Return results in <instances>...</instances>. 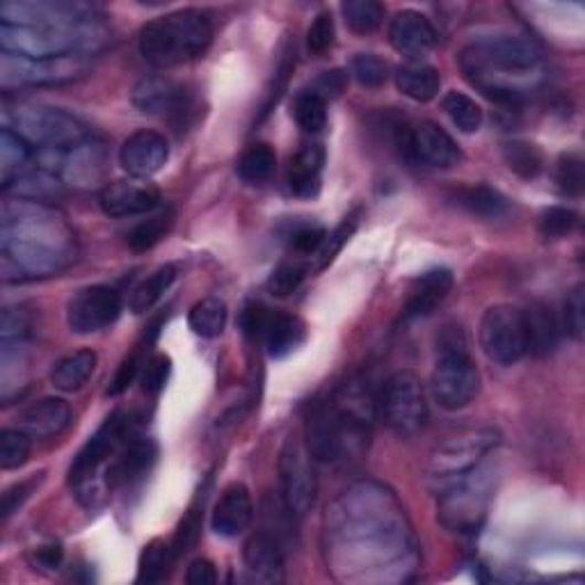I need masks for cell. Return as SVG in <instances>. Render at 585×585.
<instances>
[{"instance_id": "cell-1", "label": "cell", "mask_w": 585, "mask_h": 585, "mask_svg": "<svg viewBox=\"0 0 585 585\" xmlns=\"http://www.w3.org/2000/svg\"><path fill=\"white\" fill-rule=\"evenodd\" d=\"M0 252L6 268L23 277H49L74 258V234L53 209L42 202H6L0 222Z\"/></svg>"}, {"instance_id": "cell-2", "label": "cell", "mask_w": 585, "mask_h": 585, "mask_svg": "<svg viewBox=\"0 0 585 585\" xmlns=\"http://www.w3.org/2000/svg\"><path fill=\"white\" fill-rule=\"evenodd\" d=\"M544 53L531 38L501 35L485 38L462 49L460 67L465 76L497 106H522L526 94L514 92L506 85V76L522 81L542 67Z\"/></svg>"}, {"instance_id": "cell-3", "label": "cell", "mask_w": 585, "mask_h": 585, "mask_svg": "<svg viewBox=\"0 0 585 585\" xmlns=\"http://www.w3.org/2000/svg\"><path fill=\"white\" fill-rule=\"evenodd\" d=\"M213 42V23L202 10H179L140 30V55L158 70L202 57Z\"/></svg>"}, {"instance_id": "cell-4", "label": "cell", "mask_w": 585, "mask_h": 585, "mask_svg": "<svg viewBox=\"0 0 585 585\" xmlns=\"http://www.w3.org/2000/svg\"><path fill=\"white\" fill-rule=\"evenodd\" d=\"M430 392L439 407L458 412L471 405L480 392V373L471 360L469 341L458 322H448L437 334V362Z\"/></svg>"}, {"instance_id": "cell-5", "label": "cell", "mask_w": 585, "mask_h": 585, "mask_svg": "<svg viewBox=\"0 0 585 585\" xmlns=\"http://www.w3.org/2000/svg\"><path fill=\"white\" fill-rule=\"evenodd\" d=\"M106 32L96 21L81 25H3L0 49L28 60H55L92 53L104 44Z\"/></svg>"}, {"instance_id": "cell-6", "label": "cell", "mask_w": 585, "mask_h": 585, "mask_svg": "<svg viewBox=\"0 0 585 585\" xmlns=\"http://www.w3.org/2000/svg\"><path fill=\"white\" fill-rule=\"evenodd\" d=\"M14 128L35 151H67L92 138L89 128L74 115L46 106H17Z\"/></svg>"}, {"instance_id": "cell-7", "label": "cell", "mask_w": 585, "mask_h": 585, "mask_svg": "<svg viewBox=\"0 0 585 585\" xmlns=\"http://www.w3.org/2000/svg\"><path fill=\"white\" fill-rule=\"evenodd\" d=\"M501 444V435L494 428H465L444 437L430 453L428 474L433 478L465 476L485 460Z\"/></svg>"}, {"instance_id": "cell-8", "label": "cell", "mask_w": 585, "mask_h": 585, "mask_svg": "<svg viewBox=\"0 0 585 585\" xmlns=\"http://www.w3.org/2000/svg\"><path fill=\"white\" fill-rule=\"evenodd\" d=\"M386 426L398 437L410 439L424 430L428 421V403L424 384L412 371H398L386 380L380 398Z\"/></svg>"}, {"instance_id": "cell-9", "label": "cell", "mask_w": 585, "mask_h": 585, "mask_svg": "<svg viewBox=\"0 0 585 585\" xmlns=\"http://www.w3.org/2000/svg\"><path fill=\"white\" fill-rule=\"evenodd\" d=\"M492 492L494 485L490 474L469 471L458 476V482L439 501L442 524L453 533H474L490 508Z\"/></svg>"}, {"instance_id": "cell-10", "label": "cell", "mask_w": 585, "mask_h": 585, "mask_svg": "<svg viewBox=\"0 0 585 585\" xmlns=\"http://www.w3.org/2000/svg\"><path fill=\"white\" fill-rule=\"evenodd\" d=\"M480 348L487 360L499 366H512L526 354L524 309L514 305H494L480 318Z\"/></svg>"}, {"instance_id": "cell-11", "label": "cell", "mask_w": 585, "mask_h": 585, "mask_svg": "<svg viewBox=\"0 0 585 585\" xmlns=\"http://www.w3.org/2000/svg\"><path fill=\"white\" fill-rule=\"evenodd\" d=\"M134 435H138L134 414H124V412L110 414L104 421V426L89 437V442L76 455V460L70 467V485L76 487V490L89 487V482L96 478L99 469L106 462H113L121 446Z\"/></svg>"}, {"instance_id": "cell-12", "label": "cell", "mask_w": 585, "mask_h": 585, "mask_svg": "<svg viewBox=\"0 0 585 585\" xmlns=\"http://www.w3.org/2000/svg\"><path fill=\"white\" fill-rule=\"evenodd\" d=\"M241 328L247 337L262 341L273 360H284L307 339V328L298 316L273 311L264 305H247L241 313Z\"/></svg>"}, {"instance_id": "cell-13", "label": "cell", "mask_w": 585, "mask_h": 585, "mask_svg": "<svg viewBox=\"0 0 585 585\" xmlns=\"http://www.w3.org/2000/svg\"><path fill=\"white\" fill-rule=\"evenodd\" d=\"M134 104L142 115L168 119L174 131H183L198 117V102L192 92L162 76L142 78L134 89Z\"/></svg>"}, {"instance_id": "cell-14", "label": "cell", "mask_w": 585, "mask_h": 585, "mask_svg": "<svg viewBox=\"0 0 585 585\" xmlns=\"http://www.w3.org/2000/svg\"><path fill=\"white\" fill-rule=\"evenodd\" d=\"M85 72L87 62L81 55L55 60H28L10 53L0 55V83H3V89L70 83Z\"/></svg>"}, {"instance_id": "cell-15", "label": "cell", "mask_w": 585, "mask_h": 585, "mask_svg": "<svg viewBox=\"0 0 585 585\" xmlns=\"http://www.w3.org/2000/svg\"><path fill=\"white\" fill-rule=\"evenodd\" d=\"M396 145L407 160L437 170H450L462 160L460 147L435 121L396 126Z\"/></svg>"}, {"instance_id": "cell-16", "label": "cell", "mask_w": 585, "mask_h": 585, "mask_svg": "<svg viewBox=\"0 0 585 585\" xmlns=\"http://www.w3.org/2000/svg\"><path fill=\"white\" fill-rule=\"evenodd\" d=\"M313 458L300 439H288L279 455V480H281V499L288 510L296 517L311 512L316 503L318 482L311 467Z\"/></svg>"}, {"instance_id": "cell-17", "label": "cell", "mask_w": 585, "mask_h": 585, "mask_svg": "<svg viewBox=\"0 0 585 585\" xmlns=\"http://www.w3.org/2000/svg\"><path fill=\"white\" fill-rule=\"evenodd\" d=\"M121 292L113 286H87L81 288L67 305V322L74 334H96L108 330L121 316Z\"/></svg>"}, {"instance_id": "cell-18", "label": "cell", "mask_w": 585, "mask_h": 585, "mask_svg": "<svg viewBox=\"0 0 585 585\" xmlns=\"http://www.w3.org/2000/svg\"><path fill=\"white\" fill-rule=\"evenodd\" d=\"M3 25H81L96 21L94 8L60 0H19L0 6Z\"/></svg>"}, {"instance_id": "cell-19", "label": "cell", "mask_w": 585, "mask_h": 585, "mask_svg": "<svg viewBox=\"0 0 585 585\" xmlns=\"http://www.w3.org/2000/svg\"><path fill=\"white\" fill-rule=\"evenodd\" d=\"M307 450L316 462H337L343 458L345 437L332 401H316L307 414Z\"/></svg>"}, {"instance_id": "cell-20", "label": "cell", "mask_w": 585, "mask_h": 585, "mask_svg": "<svg viewBox=\"0 0 585 585\" xmlns=\"http://www.w3.org/2000/svg\"><path fill=\"white\" fill-rule=\"evenodd\" d=\"M170 160V145L166 136L156 131H138L126 138L119 149V166L134 179H149L158 174Z\"/></svg>"}, {"instance_id": "cell-21", "label": "cell", "mask_w": 585, "mask_h": 585, "mask_svg": "<svg viewBox=\"0 0 585 585\" xmlns=\"http://www.w3.org/2000/svg\"><path fill=\"white\" fill-rule=\"evenodd\" d=\"M156 458H158V446L147 437L134 435L108 465L106 485L110 490H117V487H134L142 482L153 469Z\"/></svg>"}, {"instance_id": "cell-22", "label": "cell", "mask_w": 585, "mask_h": 585, "mask_svg": "<svg viewBox=\"0 0 585 585\" xmlns=\"http://www.w3.org/2000/svg\"><path fill=\"white\" fill-rule=\"evenodd\" d=\"M160 192L147 183L117 181L99 192V206L108 217H136L153 213L160 206Z\"/></svg>"}, {"instance_id": "cell-23", "label": "cell", "mask_w": 585, "mask_h": 585, "mask_svg": "<svg viewBox=\"0 0 585 585\" xmlns=\"http://www.w3.org/2000/svg\"><path fill=\"white\" fill-rule=\"evenodd\" d=\"M389 42L403 55L421 57L428 55L437 46L439 38L426 14L416 10H401L394 14L392 23H389Z\"/></svg>"}, {"instance_id": "cell-24", "label": "cell", "mask_w": 585, "mask_h": 585, "mask_svg": "<svg viewBox=\"0 0 585 585\" xmlns=\"http://www.w3.org/2000/svg\"><path fill=\"white\" fill-rule=\"evenodd\" d=\"M254 519V503L243 482H234L222 492L211 514V529L222 538H238Z\"/></svg>"}, {"instance_id": "cell-25", "label": "cell", "mask_w": 585, "mask_h": 585, "mask_svg": "<svg viewBox=\"0 0 585 585\" xmlns=\"http://www.w3.org/2000/svg\"><path fill=\"white\" fill-rule=\"evenodd\" d=\"M19 428L30 437L51 439L72 424V407L64 398H42L19 412Z\"/></svg>"}, {"instance_id": "cell-26", "label": "cell", "mask_w": 585, "mask_h": 585, "mask_svg": "<svg viewBox=\"0 0 585 585\" xmlns=\"http://www.w3.org/2000/svg\"><path fill=\"white\" fill-rule=\"evenodd\" d=\"M243 561L247 576L256 583H281L284 581V554L279 540L270 533H254L243 546Z\"/></svg>"}, {"instance_id": "cell-27", "label": "cell", "mask_w": 585, "mask_h": 585, "mask_svg": "<svg viewBox=\"0 0 585 585\" xmlns=\"http://www.w3.org/2000/svg\"><path fill=\"white\" fill-rule=\"evenodd\" d=\"M322 168H325V149L318 142L305 145L298 149V153L288 162V174L286 183L290 194L302 200H311L320 192L322 181Z\"/></svg>"}, {"instance_id": "cell-28", "label": "cell", "mask_w": 585, "mask_h": 585, "mask_svg": "<svg viewBox=\"0 0 585 585\" xmlns=\"http://www.w3.org/2000/svg\"><path fill=\"white\" fill-rule=\"evenodd\" d=\"M453 290V273L446 268H437L430 273H424L414 279L410 288V298L405 302V318H426L430 316Z\"/></svg>"}, {"instance_id": "cell-29", "label": "cell", "mask_w": 585, "mask_h": 585, "mask_svg": "<svg viewBox=\"0 0 585 585\" xmlns=\"http://www.w3.org/2000/svg\"><path fill=\"white\" fill-rule=\"evenodd\" d=\"M526 322V352L533 357H544L554 352L561 341V322L549 305L535 302L524 311Z\"/></svg>"}, {"instance_id": "cell-30", "label": "cell", "mask_w": 585, "mask_h": 585, "mask_svg": "<svg viewBox=\"0 0 585 585\" xmlns=\"http://www.w3.org/2000/svg\"><path fill=\"white\" fill-rule=\"evenodd\" d=\"M448 200L474 217L497 220L510 211L506 194L490 185H462L448 194Z\"/></svg>"}, {"instance_id": "cell-31", "label": "cell", "mask_w": 585, "mask_h": 585, "mask_svg": "<svg viewBox=\"0 0 585 585\" xmlns=\"http://www.w3.org/2000/svg\"><path fill=\"white\" fill-rule=\"evenodd\" d=\"M396 87L407 99L416 104H428L439 94L442 76L426 62H410L396 72Z\"/></svg>"}, {"instance_id": "cell-32", "label": "cell", "mask_w": 585, "mask_h": 585, "mask_svg": "<svg viewBox=\"0 0 585 585\" xmlns=\"http://www.w3.org/2000/svg\"><path fill=\"white\" fill-rule=\"evenodd\" d=\"M96 369V352L94 350H76L67 357H62L60 362L53 364L51 369V384L57 392L74 394L78 389L87 384Z\"/></svg>"}, {"instance_id": "cell-33", "label": "cell", "mask_w": 585, "mask_h": 585, "mask_svg": "<svg viewBox=\"0 0 585 585\" xmlns=\"http://www.w3.org/2000/svg\"><path fill=\"white\" fill-rule=\"evenodd\" d=\"M35 162V149H32L10 126L0 134V168H3V190L12 183V179H21L28 174V166Z\"/></svg>"}, {"instance_id": "cell-34", "label": "cell", "mask_w": 585, "mask_h": 585, "mask_svg": "<svg viewBox=\"0 0 585 585\" xmlns=\"http://www.w3.org/2000/svg\"><path fill=\"white\" fill-rule=\"evenodd\" d=\"M275 170H277V153L266 142L249 145L241 153L238 166H236L238 177L245 183H249V185H264V183H268L275 177Z\"/></svg>"}, {"instance_id": "cell-35", "label": "cell", "mask_w": 585, "mask_h": 585, "mask_svg": "<svg viewBox=\"0 0 585 585\" xmlns=\"http://www.w3.org/2000/svg\"><path fill=\"white\" fill-rule=\"evenodd\" d=\"M174 279H177V266L172 264L160 266L134 288L131 298H128V309H131L134 313H147L149 309L158 305L162 296H166L170 286L174 284Z\"/></svg>"}, {"instance_id": "cell-36", "label": "cell", "mask_w": 585, "mask_h": 585, "mask_svg": "<svg viewBox=\"0 0 585 585\" xmlns=\"http://www.w3.org/2000/svg\"><path fill=\"white\" fill-rule=\"evenodd\" d=\"M174 211L170 206L166 209H158L156 213H151L147 220H142L140 224H136L131 232L126 236V245L131 247L134 252H149L151 247H156L162 238H166L172 230L174 224Z\"/></svg>"}, {"instance_id": "cell-37", "label": "cell", "mask_w": 585, "mask_h": 585, "mask_svg": "<svg viewBox=\"0 0 585 585\" xmlns=\"http://www.w3.org/2000/svg\"><path fill=\"white\" fill-rule=\"evenodd\" d=\"M177 551L172 544L166 540H153L149 542L142 554H140V565H138V583H160L166 581L174 561H177Z\"/></svg>"}, {"instance_id": "cell-38", "label": "cell", "mask_w": 585, "mask_h": 585, "mask_svg": "<svg viewBox=\"0 0 585 585\" xmlns=\"http://www.w3.org/2000/svg\"><path fill=\"white\" fill-rule=\"evenodd\" d=\"M188 325L202 339L220 337L226 325V305L220 298H204L194 302L188 313Z\"/></svg>"}, {"instance_id": "cell-39", "label": "cell", "mask_w": 585, "mask_h": 585, "mask_svg": "<svg viewBox=\"0 0 585 585\" xmlns=\"http://www.w3.org/2000/svg\"><path fill=\"white\" fill-rule=\"evenodd\" d=\"M503 160L510 172H514L519 179L531 181L538 179L544 170V156L542 151L524 140H510L503 145Z\"/></svg>"}, {"instance_id": "cell-40", "label": "cell", "mask_w": 585, "mask_h": 585, "mask_svg": "<svg viewBox=\"0 0 585 585\" xmlns=\"http://www.w3.org/2000/svg\"><path fill=\"white\" fill-rule=\"evenodd\" d=\"M292 117L305 134L316 136L328 126V102L313 89H302L292 102Z\"/></svg>"}, {"instance_id": "cell-41", "label": "cell", "mask_w": 585, "mask_h": 585, "mask_svg": "<svg viewBox=\"0 0 585 585\" xmlns=\"http://www.w3.org/2000/svg\"><path fill=\"white\" fill-rule=\"evenodd\" d=\"M341 12L354 35H373L384 21V8L375 0H348L341 6Z\"/></svg>"}, {"instance_id": "cell-42", "label": "cell", "mask_w": 585, "mask_h": 585, "mask_svg": "<svg viewBox=\"0 0 585 585\" xmlns=\"http://www.w3.org/2000/svg\"><path fill=\"white\" fill-rule=\"evenodd\" d=\"M444 113L450 117V121L460 128L462 134H476L482 126V110L471 99V96L462 92H448L442 102Z\"/></svg>"}, {"instance_id": "cell-43", "label": "cell", "mask_w": 585, "mask_h": 585, "mask_svg": "<svg viewBox=\"0 0 585 585\" xmlns=\"http://www.w3.org/2000/svg\"><path fill=\"white\" fill-rule=\"evenodd\" d=\"M360 217H362V211H354V213H350L339 226H337V230L332 232V234H328V238H325V243L320 245V249L316 252V266L311 268V273H320V270H325V268H328L332 262H334V258H337V254L343 249V245L350 241V236L357 232V226H360Z\"/></svg>"}, {"instance_id": "cell-44", "label": "cell", "mask_w": 585, "mask_h": 585, "mask_svg": "<svg viewBox=\"0 0 585 585\" xmlns=\"http://www.w3.org/2000/svg\"><path fill=\"white\" fill-rule=\"evenodd\" d=\"M328 238V230L316 222H296L286 232L288 247L300 256H316L320 245Z\"/></svg>"}, {"instance_id": "cell-45", "label": "cell", "mask_w": 585, "mask_h": 585, "mask_svg": "<svg viewBox=\"0 0 585 585\" xmlns=\"http://www.w3.org/2000/svg\"><path fill=\"white\" fill-rule=\"evenodd\" d=\"M30 435L21 428H6L0 433V467L6 471L25 465L30 455Z\"/></svg>"}, {"instance_id": "cell-46", "label": "cell", "mask_w": 585, "mask_h": 585, "mask_svg": "<svg viewBox=\"0 0 585 585\" xmlns=\"http://www.w3.org/2000/svg\"><path fill=\"white\" fill-rule=\"evenodd\" d=\"M350 74L362 87H382L389 78V64L375 53H360L350 62Z\"/></svg>"}, {"instance_id": "cell-47", "label": "cell", "mask_w": 585, "mask_h": 585, "mask_svg": "<svg viewBox=\"0 0 585 585\" xmlns=\"http://www.w3.org/2000/svg\"><path fill=\"white\" fill-rule=\"evenodd\" d=\"M556 183L565 198H581L583 185H585V170H583V158L578 153H563L556 168Z\"/></svg>"}, {"instance_id": "cell-48", "label": "cell", "mask_w": 585, "mask_h": 585, "mask_svg": "<svg viewBox=\"0 0 585 585\" xmlns=\"http://www.w3.org/2000/svg\"><path fill=\"white\" fill-rule=\"evenodd\" d=\"M578 224H581V217L576 211L565 209V206H551L540 215V234L544 238L556 241V238L572 234Z\"/></svg>"}, {"instance_id": "cell-49", "label": "cell", "mask_w": 585, "mask_h": 585, "mask_svg": "<svg viewBox=\"0 0 585 585\" xmlns=\"http://www.w3.org/2000/svg\"><path fill=\"white\" fill-rule=\"evenodd\" d=\"M307 275H309L307 266H302L298 262H284L273 270V275L268 279V290L277 298H288L300 288V284L305 281Z\"/></svg>"}, {"instance_id": "cell-50", "label": "cell", "mask_w": 585, "mask_h": 585, "mask_svg": "<svg viewBox=\"0 0 585 585\" xmlns=\"http://www.w3.org/2000/svg\"><path fill=\"white\" fill-rule=\"evenodd\" d=\"M42 482H44V474H38V476H30L8 487V490L3 492V499H0V517H3V522H8L12 514H17L23 508V503L40 490Z\"/></svg>"}, {"instance_id": "cell-51", "label": "cell", "mask_w": 585, "mask_h": 585, "mask_svg": "<svg viewBox=\"0 0 585 585\" xmlns=\"http://www.w3.org/2000/svg\"><path fill=\"white\" fill-rule=\"evenodd\" d=\"M561 328L574 339L581 341L585 334V286L578 284L570 290L563 307V325Z\"/></svg>"}, {"instance_id": "cell-52", "label": "cell", "mask_w": 585, "mask_h": 585, "mask_svg": "<svg viewBox=\"0 0 585 585\" xmlns=\"http://www.w3.org/2000/svg\"><path fill=\"white\" fill-rule=\"evenodd\" d=\"M172 373V360L168 354H153L145 362L142 375H140V384H142V392L149 396H158L162 389H166L168 380Z\"/></svg>"}, {"instance_id": "cell-53", "label": "cell", "mask_w": 585, "mask_h": 585, "mask_svg": "<svg viewBox=\"0 0 585 585\" xmlns=\"http://www.w3.org/2000/svg\"><path fill=\"white\" fill-rule=\"evenodd\" d=\"M147 345H151V343H147ZM147 345H138V348H136L131 354H128L126 360L119 364V369H117V373H115L110 386L106 389V396H119V394L126 392L128 386H131V384L136 382L140 369L145 366V350H147Z\"/></svg>"}, {"instance_id": "cell-54", "label": "cell", "mask_w": 585, "mask_h": 585, "mask_svg": "<svg viewBox=\"0 0 585 585\" xmlns=\"http://www.w3.org/2000/svg\"><path fill=\"white\" fill-rule=\"evenodd\" d=\"M334 19L330 12H320L307 30V49L311 55L328 53L334 44Z\"/></svg>"}, {"instance_id": "cell-55", "label": "cell", "mask_w": 585, "mask_h": 585, "mask_svg": "<svg viewBox=\"0 0 585 585\" xmlns=\"http://www.w3.org/2000/svg\"><path fill=\"white\" fill-rule=\"evenodd\" d=\"M35 332V316L25 307H14L3 311V343L23 341Z\"/></svg>"}, {"instance_id": "cell-56", "label": "cell", "mask_w": 585, "mask_h": 585, "mask_svg": "<svg viewBox=\"0 0 585 585\" xmlns=\"http://www.w3.org/2000/svg\"><path fill=\"white\" fill-rule=\"evenodd\" d=\"M200 531H202V514H200V508H190V512L183 517V522L174 535V551L177 556L185 554V551L192 549V544L198 542L200 538Z\"/></svg>"}, {"instance_id": "cell-57", "label": "cell", "mask_w": 585, "mask_h": 585, "mask_svg": "<svg viewBox=\"0 0 585 585\" xmlns=\"http://www.w3.org/2000/svg\"><path fill=\"white\" fill-rule=\"evenodd\" d=\"M345 85H348V74H343L341 70H332V72L320 74L316 78V83L311 85V89L316 94H320L325 102H328V99H337V96H341Z\"/></svg>"}, {"instance_id": "cell-58", "label": "cell", "mask_w": 585, "mask_h": 585, "mask_svg": "<svg viewBox=\"0 0 585 585\" xmlns=\"http://www.w3.org/2000/svg\"><path fill=\"white\" fill-rule=\"evenodd\" d=\"M185 581H188V585H213L217 581L215 565L206 559L192 561L188 572H185Z\"/></svg>"}, {"instance_id": "cell-59", "label": "cell", "mask_w": 585, "mask_h": 585, "mask_svg": "<svg viewBox=\"0 0 585 585\" xmlns=\"http://www.w3.org/2000/svg\"><path fill=\"white\" fill-rule=\"evenodd\" d=\"M64 551L60 544H49V546H40L35 554H32V565L35 570H57L62 563Z\"/></svg>"}]
</instances>
